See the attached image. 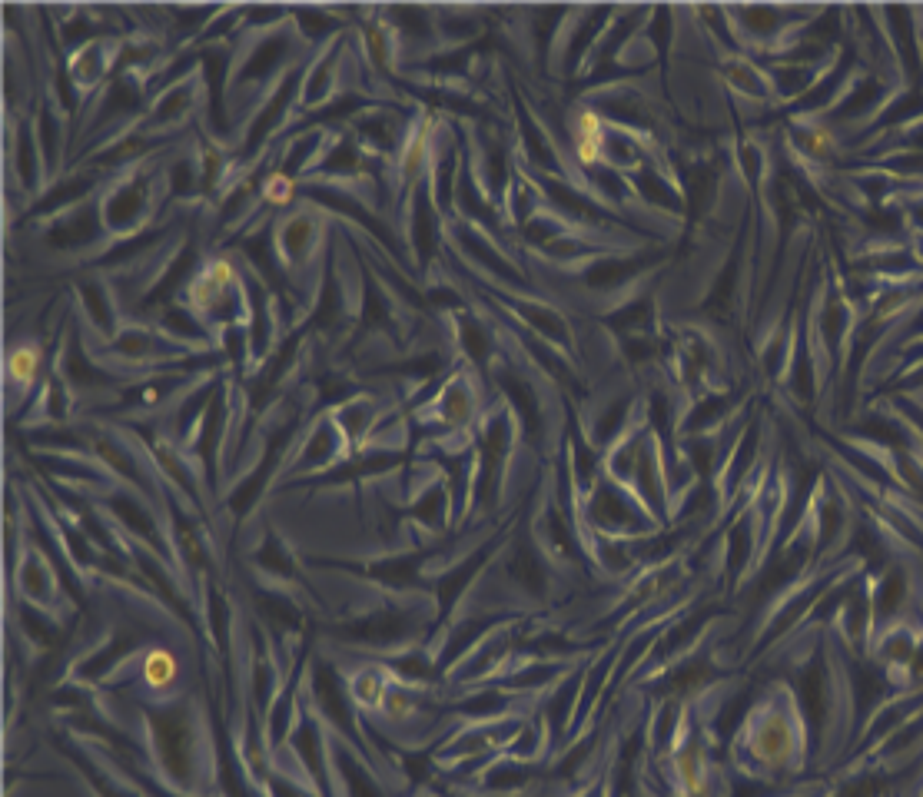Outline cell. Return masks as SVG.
<instances>
[{
    "label": "cell",
    "mask_w": 923,
    "mask_h": 797,
    "mask_svg": "<svg viewBox=\"0 0 923 797\" xmlns=\"http://www.w3.org/2000/svg\"><path fill=\"white\" fill-rule=\"evenodd\" d=\"M601 150H605V123L595 110H582L575 117V153L578 163L585 167H595L601 160Z\"/></svg>",
    "instance_id": "1"
},
{
    "label": "cell",
    "mask_w": 923,
    "mask_h": 797,
    "mask_svg": "<svg viewBox=\"0 0 923 797\" xmlns=\"http://www.w3.org/2000/svg\"><path fill=\"white\" fill-rule=\"evenodd\" d=\"M180 678V661L167 648H153L143 661V681L150 691H170Z\"/></svg>",
    "instance_id": "2"
},
{
    "label": "cell",
    "mask_w": 923,
    "mask_h": 797,
    "mask_svg": "<svg viewBox=\"0 0 923 797\" xmlns=\"http://www.w3.org/2000/svg\"><path fill=\"white\" fill-rule=\"evenodd\" d=\"M40 366H44V353H40V346L34 343H24L17 349H10L7 356V376L20 382V386H30V382L37 379Z\"/></svg>",
    "instance_id": "3"
},
{
    "label": "cell",
    "mask_w": 923,
    "mask_h": 797,
    "mask_svg": "<svg viewBox=\"0 0 923 797\" xmlns=\"http://www.w3.org/2000/svg\"><path fill=\"white\" fill-rule=\"evenodd\" d=\"M289 193H293V183H289L286 177H273V180L266 183V196H269V200L283 203V200H289Z\"/></svg>",
    "instance_id": "4"
}]
</instances>
